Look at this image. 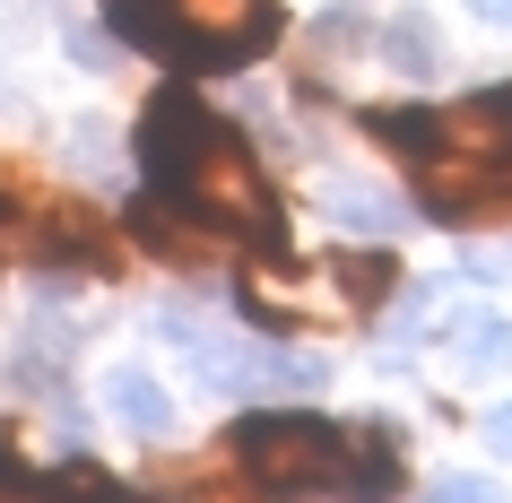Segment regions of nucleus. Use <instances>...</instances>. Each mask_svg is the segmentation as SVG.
<instances>
[{
    "instance_id": "obj_1",
    "label": "nucleus",
    "mask_w": 512,
    "mask_h": 503,
    "mask_svg": "<svg viewBox=\"0 0 512 503\" xmlns=\"http://www.w3.org/2000/svg\"><path fill=\"white\" fill-rule=\"evenodd\" d=\"M139 174H148V200L183 209L191 226L287 252V217H278V191L261 174V157H252V139L217 105H200L191 87L148 96V113H139Z\"/></svg>"
},
{
    "instance_id": "obj_2",
    "label": "nucleus",
    "mask_w": 512,
    "mask_h": 503,
    "mask_svg": "<svg viewBox=\"0 0 512 503\" xmlns=\"http://www.w3.org/2000/svg\"><path fill=\"white\" fill-rule=\"evenodd\" d=\"M365 139H382L391 157L417 174V200L434 217H469L504 209V174H512V79L460 96V105H374L365 113Z\"/></svg>"
},
{
    "instance_id": "obj_3",
    "label": "nucleus",
    "mask_w": 512,
    "mask_h": 503,
    "mask_svg": "<svg viewBox=\"0 0 512 503\" xmlns=\"http://www.w3.org/2000/svg\"><path fill=\"white\" fill-rule=\"evenodd\" d=\"M226 460L270 495H339V486L391 495L400 486V460H391L382 425H330V417H296V408L243 417L226 434Z\"/></svg>"
},
{
    "instance_id": "obj_4",
    "label": "nucleus",
    "mask_w": 512,
    "mask_h": 503,
    "mask_svg": "<svg viewBox=\"0 0 512 503\" xmlns=\"http://www.w3.org/2000/svg\"><path fill=\"white\" fill-rule=\"evenodd\" d=\"M105 27L174 70H243L287 27L278 0H105Z\"/></svg>"
},
{
    "instance_id": "obj_5",
    "label": "nucleus",
    "mask_w": 512,
    "mask_h": 503,
    "mask_svg": "<svg viewBox=\"0 0 512 503\" xmlns=\"http://www.w3.org/2000/svg\"><path fill=\"white\" fill-rule=\"evenodd\" d=\"M105 408H113V425H131V434H174V399L157 391V373L148 365H113L105 373Z\"/></svg>"
},
{
    "instance_id": "obj_6",
    "label": "nucleus",
    "mask_w": 512,
    "mask_h": 503,
    "mask_svg": "<svg viewBox=\"0 0 512 503\" xmlns=\"http://www.w3.org/2000/svg\"><path fill=\"white\" fill-rule=\"evenodd\" d=\"M330 278H339V295H348L356 313H374L382 295H391V278H400V261H391L382 243H356V252H339V261H330Z\"/></svg>"
},
{
    "instance_id": "obj_7",
    "label": "nucleus",
    "mask_w": 512,
    "mask_h": 503,
    "mask_svg": "<svg viewBox=\"0 0 512 503\" xmlns=\"http://www.w3.org/2000/svg\"><path fill=\"white\" fill-rule=\"evenodd\" d=\"M452 356H460L469 373H504V365H512V321H504V313L460 321V330H452Z\"/></svg>"
},
{
    "instance_id": "obj_8",
    "label": "nucleus",
    "mask_w": 512,
    "mask_h": 503,
    "mask_svg": "<svg viewBox=\"0 0 512 503\" xmlns=\"http://www.w3.org/2000/svg\"><path fill=\"white\" fill-rule=\"evenodd\" d=\"M382 61H391V70H408V79H434L443 44H434L426 18H391V27H382Z\"/></svg>"
},
{
    "instance_id": "obj_9",
    "label": "nucleus",
    "mask_w": 512,
    "mask_h": 503,
    "mask_svg": "<svg viewBox=\"0 0 512 503\" xmlns=\"http://www.w3.org/2000/svg\"><path fill=\"white\" fill-rule=\"evenodd\" d=\"M322 209L339 217V226H365V235H391L400 226V200H382V191H356V183H330Z\"/></svg>"
},
{
    "instance_id": "obj_10",
    "label": "nucleus",
    "mask_w": 512,
    "mask_h": 503,
    "mask_svg": "<svg viewBox=\"0 0 512 503\" xmlns=\"http://www.w3.org/2000/svg\"><path fill=\"white\" fill-rule=\"evenodd\" d=\"M70 53H79L87 70H113V44H96V27H70Z\"/></svg>"
},
{
    "instance_id": "obj_11",
    "label": "nucleus",
    "mask_w": 512,
    "mask_h": 503,
    "mask_svg": "<svg viewBox=\"0 0 512 503\" xmlns=\"http://www.w3.org/2000/svg\"><path fill=\"white\" fill-rule=\"evenodd\" d=\"M35 486H53V477H35V469H18V460H0V495H35Z\"/></svg>"
},
{
    "instance_id": "obj_12",
    "label": "nucleus",
    "mask_w": 512,
    "mask_h": 503,
    "mask_svg": "<svg viewBox=\"0 0 512 503\" xmlns=\"http://www.w3.org/2000/svg\"><path fill=\"white\" fill-rule=\"evenodd\" d=\"M443 495L469 503V495H495V486H486V477H469V469H452V477H443Z\"/></svg>"
},
{
    "instance_id": "obj_13",
    "label": "nucleus",
    "mask_w": 512,
    "mask_h": 503,
    "mask_svg": "<svg viewBox=\"0 0 512 503\" xmlns=\"http://www.w3.org/2000/svg\"><path fill=\"white\" fill-rule=\"evenodd\" d=\"M486 443H495V451H512V399L495 408V417H486Z\"/></svg>"
},
{
    "instance_id": "obj_14",
    "label": "nucleus",
    "mask_w": 512,
    "mask_h": 503,
    "mask_svg": "<svg viewBox=\"0 0 512 503\" xmlns=\"http://www.w3.org/2000/svg\"><path fill=\"white\" fill-rule=\"evenodd\" d=\"M469 18H486V27H512V0H469Z\"/></svg>"
}]
</instances>
